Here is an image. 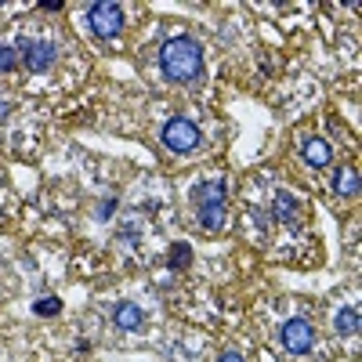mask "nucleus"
Masks as SVG:
<instances>
[{"mask_svg":"<svg viewBox=\"0 0 362 362\" xmlns=\"http://www.w3.org/2000/svg\"><path fill=\"white\" fill-rule=\"evenodd\" d=\"M225 185H221V181H210V185H203L199 189V203H225Z\"/></svg>","mask_w":362,"mask_h":362,"instance_id":"obj_12","label":"nucleus"},{"mask_svg":"<svg viewBox=\"0 0 362 362\" xmlns=\"http://www.w3.org/2000/svg\"><path fill=\"white\" fill-rule=\"evenodd\" d=\"M272 214H276L279 221H286V225H290V221H293V199H290L286 192H279V196H276V203H272Z\"/></svg>","mask_w":362,"mask_h":362,"instance_id":"obj_11","label":"nucleus"},{"mask_svg":"<svg viewBox=\"0 0 362 362\" xmlns=\"http://www.w3.org/2000/svg\"><path fill=\"white\" fill-rule=\"evenodd\" d=\"M312 341H315L312 322H305V319H290V322L283 326V348H286V351L305 355V351L312 348Z\"/></svg>","mask_w":362,"mask_h":362,"instance_id":"obj_4","label":"nucleus"},{"mask_svg":"<svg viewBox=\"0 0 362 362\" xmlns=\"http://www.w3.org/2000/svg\"><path fill=\"white\" fill-rule=\"evenodd\" d=\"M221 221H225V203H199V225L221 228Z\"/></svg>","mask_w":362,"mask_h":362,"instance_id":"obj_8","label":"nucleus"},{"mask_svg":"<svg viewBox=\"0 0 362 362\" xmlns=\"http://www.w3.org/2000/svg\"><path fill=\"white\" fill-rule=\"evenodd\" d=\"M54 58H58V51H54L51 40H33L22 51V62L29 66V73H47L54 66Z\"/></svg>","mask_w":362,"mask_h":362,"instance_id":"obj_5","label":"nucleus"},{"mask_svg":"<svg viewBox=\"0 0 362 362\" xmlns=\"http://www.w3.org/2000/svg\"><path fill=\"white\" fill-rule=\"evenodd\" d=\"M170 264H174V268H189V264H192V250H189L185 243H177V250L170 254Z\"/></svg>","mask_w":362,"mask_h":362,"instance_id":"obj_14","label":"nucleus"},{"mask_svg":"<svg viewBox=\"0 0 362 362\" xmlns=\"http://www.w3.org/2000/svg\"><path fill=\"white\" fill-rule=\"evenodd\" d=\"M160 62H163V73L170 80H192L203 69V47L189 37H174V40L163 44Z\"/></svg>","mask_w":362,"mask_h":362,"instance_id":"obj_1","label":"nucleus"},{"mask_svg":"<svg viewBox=\"0 0 362 362\" xmlns=\"http://www.w3.org/2000/svg\"><path fill=\"white\" fill-rule=\"evenodd\" d=\"M15 62H18V54H15V47H8V44H0V73H11V69H15Z\"/></svg>","mask_w":362,"mask_h":362,"instance_id":"obj_13","label":"nucleus"},{"mask_svg":"<svg viewBox=\"0 0 362 362\" xmlns=\"http://www.w3.org/2000/svg\"><path fill=\"white\" fill-rule=\"evenodd\" d=\"M221 362H243V358H239L235 351H225V355H221Z\"/></svg>","mask_w":362,"mask_h":362,"instance_id":"obj_16","label":"nucleus"},{"mask_svg":"<svg viewBox=\"0 0 362 362\" xmlns=\"http://www.w3.org/2000/svg\"><path fill=\"white\" fill-rule=\"evenodd\" d=\"M87 22L90 29H95L98 37H116L119 25H124V11H119V4H90L87 8Z\"/></svg>","mask_w":362,"mask_h":362,"instance_id":"obj_3","label":"nucleus"},{"mask_svg":"<svg viewBox=\"0 0 362 362\" xmlns=\"http://www.w3.org/2000/svg\"><path fill=\"white\" fill-rule=\"evenodd\" d=\"M305 160H308L312 167H329V145H326L322 138L305 141Z\"/></svg>","mask_w":362,"mask_h":362,"instance_id":"obj_6","label":"nucleus"},{"mask_svg":"<svg viewBox=\"0 0 362 362\" xmlns=\"http://www.w3.org/2000/svg\"><path fill=\"white\" fill-rule=\"evenodd\" d=\"M112 319H116L119 329H138V326H141V308H138V305H116Z\"/></svg>","mask_w":362,"mask_h":362,"instance_id":"obj_7","label":"nucleus"},{"mask_svg":"<svg viewBox=\"0 0 362 362\" xmlns=\"http://www.w3.org/2000/svg\"><path fill=\"white\" fill-rule=\"evenodd\" d=\"M163 145L174 148V153H192V148L199 145V127L192 124V119H170V124L163 127Z\"/></svg>","mask_w":362,"mask_h":362,"instance_id":"obj_2","label":"nucleus"},{"mask_svg":"<svg viewBox=\"0 0 362 362\" xmlns=\"http://www.w3.org/2000/svg\"><path fill=\"white\" fill-rule=\"evenodd\" d=\"M62 305H58V297H40L37 300V315H58Z\"/></svg>","mask_w":362,"mask_h":362,"instance_id":"obj_15","label":"nucleus"},{"mask_svg":"<svg viewBox=\"0 0 362 362\" xmlns=\"http://www.w3.org/2000/svg\"><path fill=\"white\" fill-rule=\"evenodd\" d=\"M337 192L341 196H355L358 192V170L355 167H341L337 170Z\"/></svg>","mask_w":362,"mask_h":362,"instance_id":"obj_9","label":"nucleus"},{"mask_svg":"<svg viewBox=\"0 0 362 362\" xmlns=\"http://www.w3.org/2000/svg\"><path fill=\"white\" fill-rule=\"evenodd\" d=\"M337 334H358V312L355 308H341L337 312Z\"/></svg>","mask_w":362,"mask_h":362,"instance_id":"obj_10","label":"nucleus"}]
</instances>
